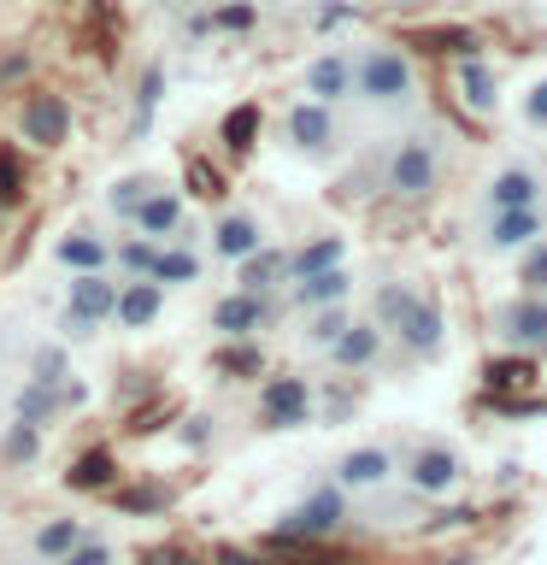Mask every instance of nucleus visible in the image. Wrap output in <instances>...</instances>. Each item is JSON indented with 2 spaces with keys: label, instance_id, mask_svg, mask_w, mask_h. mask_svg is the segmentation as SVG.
<instances>
[{
  "label": "nucleus",
  "instance_id": "b1692460",
  "mask_svg": "<svg viewBox=\"0 0 547 565\" xmlns=\"http://www.w3.org/2000/svg\"><path fill=\"white\" fill-rule=\"evenodd\" d=\"M206 277V259L194 254V242H165L153 259V282H165V289H194V282Z\"/></svg>",
  "mask_w": 547,
  "mask_h": 565
},
{
  "label": "nucleus",
  "instance_id": "7c9ffc66",
  "mask_svg": "<svg viewBox=\"0 0 547 565\" xmlns=\"http://www.w3.org/2000/svg\"><path fill=\"white\" fill-rule=\"evenodd\" d=\"M42 441H47V430H35V424H24V418H12L7 424V436H0V466H35L42 459Z\"/></svg>",
  "mask_w": 547,
  "mask_h": 565
},
{
  "label": "nucleus",
  "instance_id": "c756f323",
  "mask_svg": "<svg viewBox=\"0 0 547 565\" xmlns=\"http://www.w3.org/2000/svg\"><path fill=\"white\" fill-rule=\"evenodd\" d=\"M24 383H42V388H65L71 383V342H60V335H53V342H42L30 353V377Z\"/></svg>",
  "mask_w": 547,
  "mask_h": 565
},
{
  "label": "nucleus",
  "instance_id": "1a4fd4ad",
  "mask_svg": "<svg viewBox=\"0 0 547 565\" xmlns=\"http://www.w3.org/2000/svg\"><path fill=\"white\" fill-rule=\"evenodd\" d=\"M494 335L518 353H547V295H512L494 307Z\"/></svg>",
  "mask_w": 547,
  "mask_h": 565
},
{
  "label": "nucleus",
  "instance_id": "7ed1b4c3",
  "mask_svg": "<svg viewBox=\"0 0 547 565\" xmlns=\"http://www.w3.org/2000/svg\"><path fill=\"white\" fill-rule=\"evenodd\" d=\"M118 271H83L65 277V307H60V342H95L118 312Z\"/></svg>",
  "mask_w": 547,
  "mask_h": 565
},
{
  "label": "nucleus",
  "instance_id": "f8f14e48",
  "mask_svg": "<svg viewBox=\"0 0 547 565\" xmlns=\"http://www.w3.org/2000/svg\"><path fill=\"white\" fill-rule=\"evenodd\" d=\"M277 318L271 295H247V289H229L224 300H212V330L224 342H254V335Z\"/></svg>",
  "mask_w": 547,
  "mask_h": 565
},
{
  "label": "nucleus",
  "instance_id": "a19ab883",
  "mask_svg": "<svg viewBox=\"0 0 547 565\" xmlns=\"http://www.w3.org/2000/svg\"><path fill=\"white\" fill-rule=\"evenodd\" d=\"M518 282H524V295H547V236H541L536 247H524Z\"/></svg>",
  "mask_w": 547,
  "mask_h": 565
},
{
  "label": "nucleus",
  "instance_id": "72a5a7b5",
  "mask_svg": "<svg viewBox=\"0 0 547 565\" xmlns=\"http://www.w3.org/2000/svg\"><path fill=\"white\" fill-rule=\"evenodd\" d=\"M60 388H42V383H24L18 388V401H12V418H24V424H35V430H47L53 418H60Z\"/></svg>",
  "mask_w": 547,
  "mask_h": 565
},
{
  "label": "nucleus",
  "instance_id": "f03ea898",
  "mask_svg": "<svg viewBox=\"0 0 547 565\" xmlns=\"http://www.w3.org/2000/svg\"><path fill=\"white\" fill-rule=\"evenodd\" d=\"M418 95V71L395 42H365L353 53V100H365L371 113H406Z\"/></svg>",
  "mask_w": 547,
  "mask_h": 565
},
{
  "label": "nucleus",
  "instance_id": "e433bc0d",
  "mask_svg": "<svg viewBox=\"0 0 547 565\" xmlns=\"http://www.w3.org/2000/svg\"><path fill=\"white\" fill-rule=\"evenodd\" d=\"M112 507L130 512V519H148V512H165L171 507V489H159V483H118L112 489Z\"/></svg>",
  "mask_w": 547,
  "mask_h": 565
},
{
  "label": "nucleus",
  "instance_id": "58836bf2",
  "mask_svg": "<svg viewBox=\"0 0 547 565\" xmlns=\"http://www.w3.org/2000/svg\"><path fill=\"white\" fill-rule=\"evenodd\" d=\"M35 83V53L30 47H0V95H7V88H30Z\"/></svg>",
  "mask_w": 547,
  "mask_h": 565
},
{
  "label": "nucleus",
  "instance_id": "a18cd8bd",
  "mask_svg": "<svg viewBox=\"0 0 547 565\" xmlns=\"http://www.w3.org/2000/svg\"><path fill=\"white\" fill-rule=\"evenodd\" d=\"M206 436H212V418L206 413L183 418V448H206Z\"/></svg>",
  "mask_w": 547,
  "mask_h": 565
},
{
  "label": "nucleus",
  "instance_id": "20e7f679",
  "mask_svg": "<svg viewBox=\"0 0 547 565\" xmlns=\"http://www.w3.org/2000/svg\"><path fill=\"white\" fill-rule=\"evenodd\" d=\"M71 130H77V113H71V95L65 88H47V83H30L18 95V141L35 153H60Z\"/></svg>",
  "mask_w": 547,
  "mask_h": 565
},
{
  "label": "nucleus",
  "instance_id": "4468645a",
  "mask_svg": "<svg viewBox=\"0 0 547 565\" xmlns=\"http://www.w3.org/2000/svg\"><path fill=\"white\" fill-rule=\"evenodd\" d=\"M547 206V177L536 166H501L483 189V212H529Z\"/></svg>",
  "mask_w": 547,
  "mask_h": 565
},
{
  "label": "nucleus",
  "instance_id": "4c0bfd02",
  "mask_svg": "<svg viewBox=\"0 0 547 565\" xmlns=\"http://www.w3.org/2000/svg\"><path fill=\"white\" fill-rule=\"evenodd\" d=\"M159 100H165V65H148V71H141V83H136V118H130V130L141 136V130H148V124H153V106Z\"/></svg>",
  "mask_w": 547,
  "mask_h": 565
},
{
  "label": "nucleus",
  "instance_id": "a211bd4d",
  "mask_svg": "<svg viewBox=\"0 0 547 565\" xmlns=\"http://www.w3.org/2000/svg\"><path fill=\"white\" fill-rule=\"evenodd\" d=\"M547 236V212L529 206V212H489L483 224V254H518V247H536Z\"/></svg>",
  "mask_w": 547,
  "mask_h": 565
},
{
  "label": "nucleus",
  "instance_id": "412c9836",
  "mask_svg": "<svg viewBox=\"0 0 547 565\" xmlns=\"http://www.w3.org/2000/svg\"><path fill=\"white\" fill-rule=\"evenodd\" d=\"M347 295H353V271H347V265H330V271H318V277L289 282V307L300 318L324 312V307H347Z\"/></svg>",
  "mask_w": 547,
  "mask_h": 565
},
{
  "label": "nucleus",
  "instance_id": "c9c22d12",
  "mask_svg": "<svg viewBox=\"0 0 547 565\" xmlns=\"http://www.w3.org/2000/svg\"><path fill=\"white\" fill-rule=\"evenodd\" d=\"M30 201V171H24V153L12 148V141H0V206L18 212Z\"/></svg>",
  "mask_w": 547,
  "mask_h": 565
},
{
  "label": "nucleus",
  "instance_id": "09e8293b",
  "mask_svg": "<svg viewBox=\"0 0 547 565\" xmlns=\"http://www.w3.org/2000/svg\"><path fill=\"white\" fill-rule=\"evenodd\" d=\"M218 565H277V559L271 554H242V547H224Z\"/></svg>",
  "mask_w": 547,
  "mask_h": 565
},
{
  "label": "nucleus",
  "instance_id": "3c124183",
  "mask_svg": "<svg viewBox=\"0 0 547 565\" xmlns=\"http://www.w3.org/2000/svg\"><path fill=\"white\" fill-rule=\"evenodd\" d=\"M0 565H7V559H0Z\"/></svg>",
  "mask_w": 547,
  "mask_h": 565
},
{
  "label": "nucleus",
  "instance_id": "393cba45",
  "mask_svg": "<svg viewBox=\"0 0 547 565\" xmlns=\"http://www.w3.org/2000/svg\"><path fill=\"white\" fill-rule=\"evenodd\" d=\"M77 542H83V524H77V519H65V512H60V519H42V524L30 530V554H35V559H47V565H60Z\"/></svg>",
  "mask_w": 547,
  "mask_h": 565
},
{
  "label": "nucleus",
  "instance_id": "c03bdc74",
  "mask_svg": "<svg viewBox=\"0 0 547 565\" xmlns=\"http://www.w3.org/2000/svg\"><path fill=\"white\" fill-rule=\"evenodd\" d=\"M524 124H529V130H547V77L529 83V95H524Z\"/></svg>",
  "mask_w": 547,
  "mask_h": 565
},
{
  "label": "nucleus",
  "instance_id": "ea45409f",
  "mask_svg": "<svg viewBox=\"0 0 547 565\" xmlns=\"http://www.w3.org/2000/svg\"><path fill=\"white\" fill-rule=\"evenodd\" d=\"M259 24V0H224V7H212V30L224 35H247Z\"/></svg>",
  "mask_w": 547,
  "mask_h": 565
},
{
  "label": "nucleus",
  "instance_id": "2f4dec72",
  "mask_svg": "<svg viewBox=\"0 0 547 565\" xmlns=\"http://www.w3.org/2000/svg\"><path fill=\"white\" fill-rule=\"evenodd\" d=\"M153 259H159V242L148 236H112V271L118 277H153Z\"/></svg>",
  "mask_w": 547,
  "mask_h": 565
},
{
  "label": "nucleus",
  "instance_id": "39448f33",
  "mask_svg": "<svg viewBox=\"0 0 547 565\" xmlns=\"http://www.w3.org/2000/svg\"><path fill=\"white\" fill-rule=\"evenodd\" d=\"M436 183H441V148H436V136H423V130L400 136L395 148H388V159H383V189L400 194V201H423Z\"/></svg>",
  "mask_w": 547,
  "mask_h": 565
},
{
  "label": "nucleus",
  "instance_id": "79ce46f5",
  "mask_svg": "<svg viewBox=\"0 0 547 565\" xmlns=\"http://www.w3.org/2000/svg\"><path fill=\"white\" fill-rule=\"evenodd\" d=\"M189 183L201 201H224V177H218V166H206V159H189Z\"/></svg>",
  "mask_w": 547,
  "mask_h": 565
},
{
  "label": "nucleus",
  "instance_id": "5701e85b",
  "mask_svg": "<svg viewBox=\"0 0 547 565\" xmlns=\"http://www.w3.org/2000/svg\"><path fill=\"white\" fill-rule=\"evenodd\" d=\"M236 289H247V295H277V289H289V254L265 242L254 259L236 265Z\"/></svg>",
  "mask_w": 547,
  "mask_h": 565
},
{
  "label": "nucleus",
  "instance_id": "de8ad7c7",
  "mask_svg": "<svg viewBox=\"0 0 547 565\" xmlns=\"http://www.w3.org/2000/svg\"><path fill=\"white\" fill-rule=\"evenodd\" d=\"M141 565H201V559H194V554H183V547H153V554L141 559Z\"/></svg>",
  "mask_w": 547,
  "mask_h": 565
},
{
  "label": "nucleus",
  "instance_id": "8fccbe9b",
  "mask_svg": "<svg viewBox=\"0 0 547 565\" xmlns=\"http://www.w3.org/2000/svg\"><path fill=\"white\" fill-rule=\"evenodd\" d=\"M7 218H12V212H7V206H0V230H7Z\"/></svg>",
  "mask_w": 547,
  "mask_h": 565
},
{
  "label": "nucleus",
  "instance_id": "ddd939ff",
  "mask_svg": "<svg viewBox=\"0 0 547 565\" xmlns=\"http://www.w3.org/2000/svg\"><path fill=\"white\" fill-rule=\"evenodd\" d=\"M130 230H136V236H148V242H159V247H165V242H194L183 194L165 189V183H159V189L148 194V201H141V212L130 218Z\"/></svg>",
  "mask_w": 547,
  "mask_h": 565
},
{
  "label": "nucleus",
  "instance_id": "49530a36",
  "mask_svg": "<svg viewBox=\"0 0 547 565\" xmlns=\"http://www.w3.org/2000/svg\"><path fill=\"white\" fill-rule=\"evenodd\" d=\"M489 383L518 388V383H529V365H489Z\"/></svg>",
  "mask_w": 547,
  "mask_h": 565
},
{
  "label": "nucleus",
  "instance_id": "bb28decb",
  "mask_svg": "<svg viewBox=\"0 0 547 565\" xmlns=\"http://www.w3.org/2000/svg\"><path fill=\"white\" fill-rule=\"evenodd\" d=\"M459 100H465L471 113H494V106H501V77H494V65L459 60Z\"/></svg>",
  "mask_w": 547,
  "mask_h": 565
},
{
  "label": "nucleus",
  "instance_id": "423d86ee",
  "mask_svg": "<svg viewBox=\"0 0 547 565\" xmlns=\"http://www.w3.org/2000/svg\"><path fill=\"white\" fill-rule=\"evenodd\" d=\"M318 418V388L300 371H277L259 383V430H300Z\"/></svg>",
  "mask_w": 547,
  "mask_h": 565
},
{
  "label": "nucleus",
  "instance_id": "f257e3e1",
  "mask_svg": "<svg viewBox=\"0 0 547 565\" xmlns=\"http://www.w3.org/2000/svg\"><path fill=\"white\" fill-rule=\"evenodd\" d=\"M371 318H377L383 335H395L412 360H436V353L448 348V318H441V307L423 289H412V282H383L377 300H371Z\"/></svg>",
  "mask_w": 547,
  "mask_h": 565
},
{
  "label": "nucleus",
  "instance_id": "cd10ccee",
  "mask_svg": "<svg viewBox=\"0 0 547 565\" xmlns=\"http://www.w3.org/2000/svg\"><path fill=\"white\" fill-rule=\"evenodd\" d=\"M159 189V177L153 171H124L112 189H106V212H112L118 224H130L136 212H141V201H148V194Z\"/></svg>",
  "mask_w": 547,
  "mask_h": 565
},
{
  "label": "nucleus",
  "instance_id": "4be33fe9",
  "mask_svg": "<svg viewBox=\"0 0 547 565\" xmlns=\"http://www.w3.org/2000/svg\"><path fill=\"white\" fill-rule=\"evenodd\" d=\"M118 454L112 448H83L77 459L65 466V489L71 494H112L118 489Z\"/></svg>",
  "mask_w": 547,
  "mask_h": 565
},
{
  "label": "nucleus",
  "instance_id": "c85d7f7f",
  "mask_svg": "<svg viewBox=\"0 0 547 565\" xmlns=\"http://www.w3.org/2000/svg\"><path fill=\"white\" fill-rule=\"evenodd\" d=\"M342 236H312L307 247H294L289 254V282H300V277H318V271H330V265H342Z\"/></svg>",
  "mask_w": 547,
  "mask_h": 565
},
{
  "label": "nucleus",
  "instance_id": "37998d69",
  "mask_svg": "<svg viewBox=\"0 0 547 565\" xmlns=\"http://www.w3.org/2000/svg\"><path fill=\"white\" fill-rule=\"evenodd\" d=\"M60 565H112V547H106L100 536H83V542L71 547V554H65Z\"/></svg>",
  "mask_w": 547,
  "mask_h": 565
},
{
  "label": "nucleus",
  "instance_id": "9b49d317",
  "mask_svg": "<svg viewBox=\"0 0 547 565\" xmlns=\"http://www.w3.org/2000/svg\"><path fill=\"white\" fill-rule=\"evenodd\" d=\"M206 247H212V259H224V265L254 259L265 247V218L247 212V206H224L218 218H212V230H206Z\"/></svg>",
  "mask_w": 547,
  "mask_h": 565
},
{
  "label": "nucleus",
  "instance_id": "aec40b11",
  "mask_svg": "<svg viewBox=\"0 0 547 565\" xmlns=\"http://www.w3.org/2000/svg\"><path fill=\"white\" fill-rule=\"evenodd\" d=\"M165 295H171V289H165V282H153V277H124L112 324H118V330H148V324H159Z\"/></svg>",
  "mask_w": 547,
  "mask_h": 565
},
{
  "label": "nucleus",
  "instance_id": "dca6fc26",
  "mask_svg": "<svg viewBox=\"0 0 547 565\" xmlns=\"http://www.w3.org/2000/svg\"><path fill=\"white\" fill-rule=\"evenodd\" d=\"M300 95H307V100H324V106L353 100V53H347V47H324L318 60H307Z\"/></svg>",
  "mask_w": 547,
  "mask_h": 565
},
{
  "label": "nucleus",
  "instance_id": "9d476101",
  "mask_svg": "<svg viewBox=\"0 0 547 565\" xmlns=\"http://www.w3.org/2000/svg\"><path fill=\"white\" fill-rule=\"evenodd\" d=\"M400 477L418 494H448L459 477H465V459H459V448H448V441H412L400 459Z\"/></svg>",
  "mask_w": 547,
  "mask_h": 565
},
{
  "label": "nucleus",
  "instance_id": "6ab92c4d",
  "mask_svg": "<svg viewBox=\"0 0 547 565\" xmlns=\"http://www.w3.org/2000/svg\"><path fill=\"white\" fill-rule=\"evenodd\" d=\"M388 477H395V448H383V441H365V448H347L335 459V489H383Z\"/></svg>",
  "mask_w": 547,
  "mask_h": 565
},
{
  "label": "nucleus",
  "instance_id": "6e6552de",
  "mask_svg": "<svg viewBox=\"0 0 547 565\" xmlns=\"http://www.w3.org/2000/svg\"><path fill=\"white\" fill-rule=\"evenodd\" d=\"M342 519H347V489L330 483V489H312L300 507L282 512L277 536H289V542H324V536L342 530Z\"/></svg>",
  "mask_w": 547,
  "mask_h": 565
},
{
  "label": "nucleus",
  "instance_id": "a878e982",
  "mask_svg": "<svg viewBox=\"0 0 547 565\" xmlns=\"http://www.w3.org/2000/svg\"><path fill=\"white\" fill-rule=\"evenodd\" d=\"M212 371H218L224 383H254V377H265V348H259V335H254V342H224L218 353H212Z\"/></svg>",
  "mask_w": 547,
  "mask_h": 565
},
{
  "label": "nucleus",
  "instance_id": "0eeeda50",
  "mask_svg": "<svg viewBox=\"0 0 547 565\" xmlns=\"http://www.w3.org/2000/svg\"><path fill=\"white\" fill-rule=\"evenodd\" d=\"M282 141L300 153V159H330L335 141H342V124H335V106L324 100H307L300 95L289 113H282Z\"/></svg>",
  "mask_w": 547,
  "mask_h": 565
},
{
  "label": "nucleus",
  "instance_id": "473e14b6",
  "mask_svg": "<svg viewBox=\"0 0 547 565\" xmlns=\"http://www.w3.org/2000/svg\"><path fill=\"white\" fill-rule=\"evenodd\" d=\"M218 141H224V148L236 153V159L254 153V141H259V106H254V100H242L236 113H224V124H218Z\"/></svg>",
  "mask_w": 547,
  "mask_h": 565
},
{
  "label": "nucleus",
  "instance_id": "f704fd0d",
  "mask_svg": "<svg viewBox=\"0 0 547 565\" xmlns=\"http://www.w3.org/2000/svg\"><path fill=\"white\" fill-rule=\"evenodd\" d=\"M347 324H353V312H347V307L307 312V324H300V348H312V353H330V348H335V335H342Z\"/></svg>",
  "mask_w": 547,
  "mask_h": 565
},
{
  "label": "nucleus",
  "instance_id": "2eb2a0df",
  "mask_svg": "<svg viewBox=\"0 0 547 565\" xmlns=\"http://www.w3.org/2000/svg\"><path fill=\"white\" fill-rule=\"evenodd\" d=\"M53 265L65 277H83V271H112V236L95 224H71L60 242H53Z\"/></svg>",
  "mask_w": 547,
  "mask_h": 565
},
{
  "label": "nucleus",
  "instance_id": "f3484780",
  "mask_svg": "<svg viewBox=\"0 0 547 565\" xmlns=\"http://www.w3.org/2000/svg\"><path fill=\"white\" fill-rule=\"evenodd\" d=\"M383 348H388V335H383L377 318H353V324L335 335V348L324 353V360L335 371H353V377H360V371H371V365L383 360Z\"/></svg>",
  "mask_w": 547,
  "mask_h": 565
}]
</instances>
